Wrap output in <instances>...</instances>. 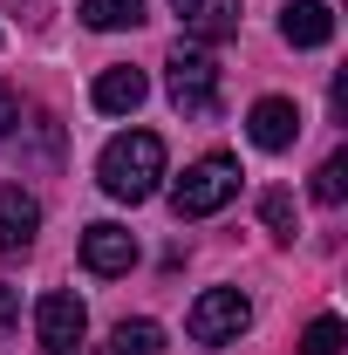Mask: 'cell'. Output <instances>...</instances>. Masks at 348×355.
Segmentation results:
<instances>
[{
	"mask_svg": "<svg viewBox=\"0 0 348 355\" xmlns=\"http://www.w3.org/2000/svg\"><path fill=\"white\" fill-rule=\"evenodd\" d=\"M96 178H103V191L110 198H123V205H143L150 191H157V178H164V144L150 130H123L103 144V157H96Z\"/></svg>",
	"mask_w": 348,
	"mask_h": 355,
	"instance_id": "1",
	"label": "cell"
},
{
	"mask_svg": "<svg viewBox=\"0 0 348 355\" xmlns=\"http://www.w3.org/2000/svg\"><path fill=\"white\" fill-rule=\"evenodd\" d=\"M232 191H239V164H232L225 150H212V157H198V164L171 184V212L177 219H212V212L232 205Z\"/></svg>",
	"mask_w": 348,
	"mask_h": 355,
	"instance_id": "2",
	"label": "cell"
},
{
	"mask_svg": "<svg viewBox=\"0 0 348 355\" xmlns=\"http://www.w3.org/2000/svg\"><path fill=\"white\" fill-rule=\"evenodd\" d=\"M184 328H191V342H205V349H225V342H239L246 328H253V301L239 294V287H205L191 314H184Z\"/></svg>",
	"mask_w": 348,
	"mask_h": 355,
	"instance_id": "3",
	"label": "cell"
},
{
	"mask_svg": "<svg viewBox=\"0 0 348 355\" xmlns=\"http://www.w3.org/2000/svg\"><path fill=\"white\" fill-rule=\"evenodd\" d=\"M164 69H171V103L184 110V116H212V110H218V62L205 55V48L177 42Z\"/></svg>",
	"mask_w": 348,
	"mask_h": 355,
	"instance_id": "4",
	"label": "cell"
},
{
	"mask_svg": "<svg viewBox=\"0 0 348 355\" xmlns=\"http://www.w3.org/2000/svg\"><path fill=\"white\" fill-rule=\"evenodd\" d=\"M35 335H42V349L48 355H76L82 349V335H89V308L76 301V294H42L35 301Z\"/></svg>",
	"mask_w": 348,
	"mask_h": 355,
	"instance_id": "5",
	"label": "cell"
},
{
	"mask_svg": "<svg viewBox=\"0 0 348 355\" xmlns=\"http://www.w3.org/2000/svg\"><path fill=\"white\" fill-rule=\"evenodd\" d=\"M42 232V205L21 184H0V253H28Z\"/></svg>",
	"mask_w": 348,
	"mask_h": 355,
	"instance_id": "6",
	"label": "cell"
},
{
	"mask_svg": "<svg viewBox=\"0 0 348 355\" xmlns=\"http://www.w3.org/2000/svg\"><path fill=\"white\" fill-rule=\"evenodd\" d=\"M82 266H89V273H130V266H137V239L123 232V225L96 219L82 232Z\"/></svg>",
	"mask_w": 348,
	"mask_h": 355,
	"instance_id": "7",
	"label": "cell"
},
{
	"mask_svg": "<svg viewBox=\"0 0 348 355\" xmlns=\"http://www.w3.org/2000/svg\"><path fill=\"white\" fill-rule=\"evenodd\" d=\"M246 137H253L260 150H287V144L301 137V110H294L287 96H260L253 116H246Z\"/></svg>",
	"mask_w": 348,
	"mask_h": 355,
	"instance_id": "8",
	"label": "cell"
},
{
	"mask_svg": "<svg viewBox=\"0 0 348 355\" xmlns=\"http://www.w3.org/2000/svg\"><path fill=\"white\" fill-rule=\"evenodd\" d=\"M177 21H184V35H198V42H232L239 35V0H171Z\"/></svg>",
	"mask_w": 348,
	"mask_h": 355,
	"instance_id": "9",
	"label": "cell"
},
{
	"mask_svg": "<svg viewBox=\"0 0 348 355\" xmlns=\"http://www.w3.org/2000/svg\"><path fill=\"white\" fill-rule=\"evenodd\" d=\"M280 35H287V48H328L335 42V7L328 0H294L280 14Z\"/></svg>",
	"mask_w": 348,
	"mask_h": 355,
	"instance_id": "10",
	"label": "cell"
},
{
	"mask_svg": "<svg viewBox=\"0 0 348 355\" xmlns=\"http://www.w3.org/2000/svg\"><path fill=\"white\" fill-rule=\"evenodd\" d=\"M89 96H96L103 116H130V110H143V96H150V76L143 69H103Z\"/></svg>",
	"mask_w": 348,
	"mask_h": 355,
	"instance_id": "11",
	"label": "cell"
},
{
	"mask_svg": "<svg viewBox=\"0 0 348 355\" xmlns=\"http://www.w3.org/2000/svg\"><path fill=\"white\" fill-rule=\"evenodd\" d=\"M82 21L96 35H116V28H137L143 21V0H82Z\"/></svg>",
	"mask_w": 348,
	"mask_h": 355,
	"instance_id": "12",
	"label": "cell"
},
{
	"mask_svg": "<svg viewBox=\"0 0 348 355\" xmlns=\"http://www.w3.org/2000/svg\"><path fill=\"white\" fill-rule=\"evenodd\" d=\"M110 355H164V328L157 321H116Z\"/></svg>",
	"mask_w": 348,
	"mask_h": 355,
	"instance_id": "13",
	"label": "cell"
},
{
	"mask_svg": "<svg viewBox=\"0 0 348 355\" xmlns=\"http://www.w3.org/2000/svg\"><path fill=\"white\" fill-rule=\"evenodd\" d=\"M314 198H321V205H342V198H348V157H342V150L314 171Z\"/></svg>",
	"mask_w": 348,
	"mask_h": 355,
	"instance_id": "14",
	"label": "cell"
},
{
	"mask_svg": "<svg viewBox=\"0 0 348 355\" xmlns=\"http://www.w3.org/2000/svg\"><path fill=\"white\" fill-rule=\"evenodd\" d=\"M301 355H342V321H335V314L307 321V335H301Z\"/></svg>",
	"mask_w": 348,
	"mask_h": 355,
	"instance_id": "15",
	"label": "cell"
},
{
	"mask_svg": "<svg viewBox=\"0 0 348 355\" xmlns=\"http://www.w3.org/2000/svg\"><path fill=\"white\" fill-rule=\"evenodd\" d=\"M260 219L273 225L280 239H294V198H287V191H266V198H260Z\"/></svg>",
	"mask_w": 348,
	"mask_h": 355,
	"instance_id": "16",
	"label": "cell"
},
{
	"mask_svg": "<svg viewBox=\"0 0 348 355\" xmlns=\"http://www.w3.org/2000/svg\"><path fill=\"white\" fill-rule=\"evenodd\" d=\"M14 321H21V287H7V280H0V335H7Z\"/></svg>",
	"mask_w": 348,
	"mask_h": 355,
	"instance_id": "17",
	"label": "cell"
},
{
	"mask_svg": "<svg viewBox=\"0 0 348 355\" xmlns=\"http://www.w3.org/2000/svg\"><path fill=\"white\" fill-rule=\"evenodd\" d=\"M14 123H21V96H14V89L0 83V137L14 130Z\"/></svg>",
	"mask_w": 348,
	"mask_h": 355,
	"instance_id": "18",
	"label": "cell"
},
{
	"mask_svg": "<svg viewBox=\"0 0 348 355\" xmlns=\"http://www.w3.org/2000/svg\"><path fill=\"white\" fill-rule=\"evenodd\" d=\"M76 355H82V349H76Z\"/></svg>",
	"mask_w": 348,
	"mask_h": 355,
	"instance_id": "19",
	"label": "cell"
}]
</instances>
